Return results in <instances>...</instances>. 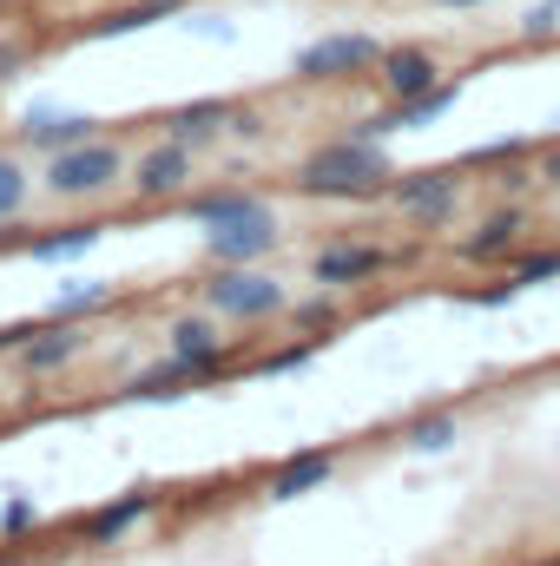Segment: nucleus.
<instances>
[{"label": "nucleus", "instance_id": "1", "mask_svg": "<svg viewBox=\"0 0 560 566\" xmlns=\"http://www.w3.org/2000/svg\"><path fill=\"white\" fill-rule=\"evenodd\" d=\"M390 178H396V165H390L383 145L376 139H350V133H343V139L303 151L290 185H297L303 198H323V205H363V198H383Z\"/></svg>", "mask_w": 560, "mask_h": 566}, {"label": "nucleus", "instance_id": "2", "mask_svg": "<svg viewBox=\"0 0 560 566\" xmlns=\"http://www.w3.org/2000/svg\"><path fill=\"white\" fill-rule=\"evenodd\" d=\"M126 151L106 139H86V145H66V151H53L46 158V171H40V185H46V198H60V205H86V198H113L120 185H126Z\"/></svg>", "mask_w": 560, "mask_h": 566}, {"label": "nucleus", "instance_id": "3", "mask_svg": "<svg viewBox=\"0 0 560 566\" xmlns=\"http://www.w3.org/2000/svg\"><path fill=\"white\" fill-rule=\"evenodd\" d=\"M205 303H211L218 316L265 323V316H283L290 290H283L271 271H258V264H211V277H205Z\"/></svg>", "mask_w": 560, "mask_h": 566}, {"label": "nucleus", "instance_id": "4", "mask_svg": "<svg viewBox=\"0 0 560 566\" xmlns=\"http://www.w3.org/2000/svg\"><path fill=\"white\" fill-rule=\"evenodd\" d=\"M376 60H383V46L370 40V33H323V40H310L297 60H290V73H297V86H336V80H356V73H376Z\"/></svg>", "mask_w": 560, "mask_h": 566}, {"label": "nucleus", "instance_id": "5", "mask_svg": "<svg viewBox=\"0 0 560 566\" xmlns=\"http://www.w3.org/2000/svg\"><path fill=\"white\" fill-rule=\"evenodd\" d=\"M403 218H416V224H448L455 211H462V198H468V171L462 165H442V171H403V178H390V191H383Z\"/></svg>", "mask_w": 560, "mask_h": 566}, {"label": "nucleus", "instance_id": "6", "mask_svg": "<svg viewBox=\"0 0 560 566\" xmlns=\"http://www.w3.org/2000/svg\"><path fill=\"white\" fill-rule=\"evenodd\" d=\"M191 178H198V151L178 139H152L133 158V171H126V185L139 191V205H165V198H185L191 191Z\"/></svg>", "mask_w": 560, "mask_h": 566}, {"label": "nucleus", "instance_id": "7", "mask_svg": "<svg viewBox=\"0 0 560 566\" xmlns=\"http://www.w3.org/2000/svg\"><path fill=\"white\" fill-rule=\"evenodd\" d=\"M271 251H278V211H271V205H258V211H245V218L205 231V258H211V264H258V258H271Z\"/></svg>", "mask_w": 560, "mask_h": 566}, {"label": "nucleus", "instance_id": "8", "mask_svg": "<svg viewBox=\"0 0 560 566\" xmlns=\"http://www.w3.org/2000/svg\"><path fill=\"white\" fill-rule=\"evenodd\" d=\"M13 133H20V145H27V151L53 158V151H66V145L100 139V119H93V113H66V106H27Z\"/></svg>", "mask_w": 560, "mask_h": 566}, {"label": "nucleus", "instance_id": "9", "mask_svg": "<svg viewBox=\"0 0 560 566\" xmlns=\"http://www.w3.org/2000/svg\"><path fill=\"white\" fill-rule=\"evenodd\" d=\"M13 356H20V369H27V376H60L66 363H80V356H86V323L46 316V323H33V336H27Z\"/></svg>", "mask_w": 560, "mask_h": 566}, {"label": "nucleus", "instance_id": "10", "mask_svg": "<svg viewBox=\"0 0 560 566\" xmlns=\"http://www.w3.org/2000/svg\"><path fill=\"white\" fill-rule=\"evenodd\" d=\"M158 507H165V494H158V488H145V481H139V488H126L120 501L93 507V514L80 521V534H86V547H120V541H126V534H133L139 521H152Z\"/></svg>", "mask_w": 560, "mask_h": 566}, {"label": "nucleus", "instance_id": "11", "mask_svg": "<svg viewBox=\"0 0 560 566\" xmlns=\"http://www.w3.org/2000/svg\"><path fill=\"white\" fill-rule=\"evenodd\" d=\"M521 231H528V211H521V205H501V211H488V218L455 244V258H462V264H508V258L521 251Z\"/></svg>", "mask_w": 560, "mask_h": 566}, {"label": "nucleus", "instance_id": "12", "mask_svg": "<svg viewBox=\"0 0 560 566\" xmlns=\"http://www.w3.org/2000/svg\"><path fill=\"white\" fill-rule=\"evenodd\" d=\"M172 356L198 376V382H211V376H225V336H218V323L211 316H172Z\"/></svg>", "mask_w": 560, "mask_h": 566}, {"label": "nucleus", "instance_id": "13", "mask_svg": "<svg viewBox=\"0 0 560 566\" xmlns=\"http://www.w3.org/2000/svg\"><path fill=\"white\" fill-rule=\"evenodd\" d=\"M383 264H390V251L336 238V244H323V251L310 258V277L323 283V290H350V283H370L376 271H383Z\"/></svg>", "mask_w": 560, "mask_h": 566}, {"label": "nucleus", "instance_id": "14", "mask_svg": "<svg viewBox=\"0 0 560 566\" xmlns=\"http://www.w3.org/2000/svg\"><path fill=\"white\" fill-rule=\"evenodd\" d=\"M231 119H238V99H191V106H172L158 126H165V139L205 151L211 139H225V133H231Z\"/></svg>", "mask_w": 560, "mask_h": 566}, {"label": "nucleus", "instance_id": "15", "mask_svg": "<svg viewBox=\"0 0 560 566\" xmlns=\"http://www.w3.org/2000/svg\"><path fill=\"white\" fill-rule=\"evenodd\" d=\"M376 80H383L390 99H416V93H428V86H442V60H435L428 46H383Z\"/></svg>", "mask_w": 560, "mask_h": 566}, {"label": "nucleus", "instance_id": "16", "mask_svg": "<svg viewBox=\"0 0 560 566\" xmlns=\"http://www.w3.org/2000/svg\"><path fill=\"white\" fill-rule=\"evenodd\" d=\"M336 474V454L330 448H310V454H290L265 474V501H297V494H317L323 481Z\"/></svg>", "mask_w": 560, "mask_h": 566}, {"label": "nucleus", "instance_id": "17", "mask_svg": "<svg viewBox=\"0 0 560 566\" xmlns=\"http://www.w3.org/2000/svg\"><path fill=\"white\" fill-rule=\"evenodd\" d=\"M265 198L258 191H245V185H218V191H185V224L191 231H211V224H231V218H245V211H258Z\"/></svg>", "mask_w": 560, "mask_h": 566}, {"label": "nucleus", "instance_id": "18", "mask_svg": "<svg viewBox=\"0 0 560 566\" xmlns=\"http://www.w3.org/2000/svg\"><path fill=\"white\" fill-rule=\"evenodd\" d=\"M191 382H198V376H191V369H185L178 356H165L158 369H139V376H133V382H126L120 396H126V402H172V396H185Z\"/></svg>", "mask_w": 560, "mask_h": 566}, {"label": "nucleus", "instance_id": "19", "mask_svg": "<svg viewBox=\"0 0 560 566\" xmlns=\"http://www.w3.org/2000/svg\"><path fill=\"white\" fill-rule=\"evenodd\" d=\"M100 238H106L100 224H60V231H46V238H27V258H33V264H66V258H86Z\"/></svg>", "mask_w": 560, "mask_h": 566}, {"label": "nucleus", "instance_id": "20", "mask_svg": "<svg viewBox=\"0 0 560 566\" xmlns=\"http://www.w3.org/2000/svg\"><path fill=\"white\" fill-rule=\"evenodd\" d=\"M462 441V422H455V409H428L416 422H403V448L409 454H448Z\"/></svg>", "mask_w": 560, "mask_h": 566}, {"label": "nucleus", "instance_id": "21", "mask_svg": "<svg viewBox=\"0 0 560 566\" xmlns=\"http://www.w3.org/2000/svg\"><path fill=\"white\" fill-rule=\"evenodd\" d=\"M283 316H290L297 336H323V329L343 323V303H336V290H323V296H297V303H283Z\"/></svg>", "mask_w": 560, "mask_h": 566}, {"label": "nucleus", "instance_id": "22", "mask_svg": "<svg viewBox=\"0 0 560 566\" xmlns=\"http://www.w3.org/2000/svg\"><path fill=\"white\" fill-rule=\"evenodd\" d=\"M113 303V283H100V277H73L60 296H53V316H66V323H80V316H100Z\"/></svg>", "mask_w": 560, "mask_h": 566}, {"label": "nucleus", "instance_id": "23", "mask_svg": "<svg viewBox=\"0 0 560 566\" xmlns=\"http://www.w3.org/2000/svg\"><path fill=\"white\" fill-rule=\"evenodd\" d=\"M27 198H33V171H27L13 151H0V224H7V218H20V211H27Z\"/></svg>", "mask_w": 560, "mask_h": 566}, {"label": "nucleus", "instance_id": "24", "mask_svg": "<svg viewBox=\"0 0 560 566\" xmlns=\"http://www.w3.org/2000/svg\"><path fill=\"white\" fill-rule=\"evenodd\" d=\"M317 349H323V336H303V343H283V349H271V356H258L251 369H258V376H290V369H310Z\"/></svg>", "mask_w": 560, "mask_h": 566}, {"label": "nucleus", "instance_id": "25", "mask_svg": "<svg viewBox=\"0 0 560 566\" xmlns=\"http://www.w3.org/2000/svg\"><path fill=\"white\" fill-rule=\"evenodd\" d=\"M165 20V7H152V0H133V7H113L106 20H93V40H113V33H133V27H158Z\"/></svg>", "mask_w": 560, "mask_h": 566}, {"label": "nucleus", "instance_id": "26", "mask_svg": "<svg viewBox=\"0 0 560 566\" xmlns=\"http://www.w3.org/2000/svg\"><path fill=\"white\" fill-rule=\"evenodd\" d=\"M508 277L521 283V290H528V283H554L560 277V251H515V258H508Z\"/></svg>", "mask_w": 560, "mask_h": 566}, {"label": "nucleus", "instance_id": "27", "mask_svg": "<svg viewBox=\"0 0 560 566\" xmlns=\"http://www.w3.org/2000/svg\"><path fill=\"white\" fill-rule=\"evenodd\" d=\"M560 33V0H535L521 13V40H554Z\"/></svg>", "mask_w": 560, "mask_h": 566}, {"label": "nucleus", "instance_id": "28", "mask_svg": "<svg viewBox=\"0 0 560 566\" xmlns=\"http://www.w3.org/2000/svg\"><path fill=\"white\" fill-rule=\"evenodd\" d=\"M27 527H40V507H33V494H13L0 507V534H27Z\"/></svg>", "mask_w": 560, "mask_h": 566}, {"label": "nucleus", "instance_id": "29", "mask_svg": "<svg viewBox=\"0 0 560 566\" xmlns=\"http://www.w3.org/2000/svg\"><path fill=\"white\" fill-rule=\"evenodd\" d=\"M515 296H521V283L508 277V283H495V290H468L462 303H475V310H501V303H515Z\"/></svg>", "mask_w": 560, "mask_h": 566}, {"label": "nucleus", "instance_id": "30", "mask_svg": "<svg viewBox=\"0 0 560 566\" xmlns=\"http://www.w3.org/2000/svg\"><path fill=\"white\" fill-rule=\"evenodd\" d=\"M535 178H541L548 191H560V139H554V145H541V151H535Z\"/></svg>", "mask_w": 560, "mask_h": 566}, {"label": "nucleus", "instance_id": "31", "mask_svg": "<svg viewBox=\"0 0 560 566\" xmlns=\"http://www.w3.org/2000/svg\"><path fill=\"white\" fill-rule=\"evenodd\" d=\"M13 73H27V40H0V86H7Z\"/></svg>", "mask_w": 560, "mask_h": 566}, {"label": "nucleus", "instance_id": "32", "mask_svg": "<svg viewBox=\"0 0 560 566\" xmlns=\"http://www.w3.org/2000/svg\"><path fill=\"white\" fill-rule=\"evenodd\" d=\"M231 139H265V113H258V106H238V119H231Z\"/></svg>", "mask_w": 560, "mask_h": 566}, {"label": "nucleus", "instance_id": "33", "mask_svg": "<svg viewBox=\"0 0 560 566\" xmlns=\"http://www.w3.org/2000/svg\"><path fill=\"white\" fill-rule=\"evenodd\" d=\"M27 336H33V323H0V356H7V349H20Z\"/></svg>", "mask_w": 560, "mask_h": 566}, {"label": "nucleus", "instance_id": "34", "mask_svg": "<svg viewBox=\"0 0 560 566\" xmlns=\"http://www.w3.org/2000/svg\"><path fill=\"white\" fill-rule=\"evenodd\" d=\"M435 7H455L462 13V7H488V0H435Z\"/></svg>", "mask_w": 560, "mask_h": 566}, {"label": "nucleus", "instance_id": "35", "mask_svg": "<svg viewBox=\"0 0 560 566\" xmlns=\"http://www.w3.org/2000/svg\"><path fill=\"white\" fill-rule=\"evenodd\" d=\"M152 7H165V13H178V7H191V0H152Z\"/></svg>", "mask_w": 560, "mask_h": 566}, {"label": "nucleus", "instance_id": "36", "mask_svg": "<svg viewBox=\"0 0 560 566\" xmlns=\"http://www.w3.org/2000/svg\"><path fill=\"white\" fill-rule=\"evenodd\" d=\"M0 566H13V560H7V554H0Z\"/></svg>", "mask_w": 560, "mask_h": 566}]
</instances>
